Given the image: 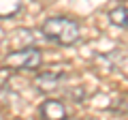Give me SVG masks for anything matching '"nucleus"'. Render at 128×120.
<instances>
[{
	"instance_id": "f257e3e1",
	"label": "nucleus",
	"mask_w": 128,
	"mask_h": 120,
	"mask_svg": "<svg viewBox=\"0 0 128 120\" xmlns=\"http://www.w3.org/2000/svg\"><path fill=\"white\" fill-rule=\"evenodd\" d=\"M43 34L60 45H73L79 41V24L70 17H49L43 24Z\"/></svg>"
},
{
	"instance_id": "f03ea898",
	"label": "nucleus",
	"mask_w": 128,
	"mask_h": 120,
	"mask_svg": "<svg viewBox=\"0 0 128 120\" xmlns=\"http://www.w3.org/2000/svg\"><path fill=\"white\" fill-rule=\"evenodd\" d=\"M41 62H43L41 51L36 47H32V45L17 47L11 54H6V58H4V65L9 69H17V71H32V69H36V67H41Z\"/></svg>"
},
{
	"instance_id": "7ed1b4c3",
	"label": "nucleus",
	"mask_w": 128,
	"mask_h": 120,
	"mask_svg": "<svg viewBox=\"0 0 128 120\" xmlns=\"http://www.w3.org/2000/svg\"><path fill=\"white\" fill-rule=\"evenodd\" d=\"M41 116L43 118H51V120H60V118H66V109L60 101H45L41 107Z\"/></svg>"
},
{
	"instance_id": "20e7f679",
	"label": "nucleus",
	"mask_w": 128,
	"mask_h": 120,
	"mask_svg": "<svg viewBox=\"0 0 128 120\" xmlns=\"http://www.w3.org/2000/svg\"><path fill=\"white\" fill-rule=\"evenodd\" d=\"M60 79H62V75L51 73V71H45L43 75H38V77H36V86L41 88V90H45V92H51V90L58 88Z\"/></svg>"
},
{
	"instance_id": "39448f33",
	"label": "nucleus",
	"mask_w": 128,
	"mask_h": 120,
	"mask_svg": "<svg viewBox=\"0 0 128 120\" xmlns=\"http://www.w3.org/2000/svg\"><path fill=\"white\" fill-rule=\"evenodd\" d=\"M24 0H0V19H9L22 9Z\"/></svg>"
},
{
	"instance_id": "423d86ee",
	"label": "nucleus",
	"mask_w": 128,
	"mask_h": 120,
	"mask_svg": "<svg viewBox=\"0 0 128 120\" xmlns=\"http://www.w3.org/2000/svg\"><path fill=\"white\" fill-rule=\"evenodd\" d=\"M109 22L113 26L128 28V7H118V9L109 11Z\"/></svg>"
}]
</instances>
